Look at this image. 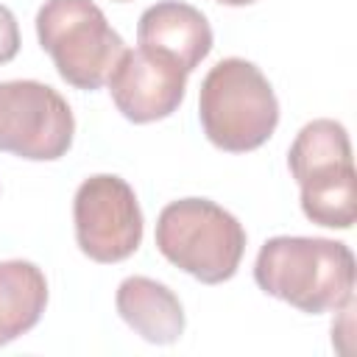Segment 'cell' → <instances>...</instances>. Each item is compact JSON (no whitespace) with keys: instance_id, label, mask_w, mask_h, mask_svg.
<instances>
[{"instance_id":"obj_7","label":"cell","mask_w":357,"mask_h":357,"mask_svg":"<svg viewBox=\"0 0 357 357\" xmlns=\"http://www.w3.org/2000/svg\"><path fill=\"white\" fill-rule=\"evenodd\" d=\"M75 134V117L59 89L20 78L0 81V151L28 162L61 159Z\"/></svg>"},{"instance_id":"obj_6","label":"cell","mask_w":357,"mask_h":357,"mask_svg":"<svg viewBox=\"0 0 357 357\" xmlns=\"http://www.w3.org/2000/svg\"><path fill=\"white\" fill-rule=\"evenodd\" d=\"M73 226L81 254L100 265L128 259L139 248L145 231L134 187L114 173H95L78 184Z\"/></svg>"},{"instance_id":"obj_1","label":"cell","mask_w":357,"mask_h":357,"mask_svg":"<svg viewBox=\"0 0 357 357\" xmlns=\"http://www.w3.org/2000/svg\"><path fill=\"white\" fill-rule=\"evenodd\" d=\"M254 282L265 296L301 312H337L354 301V254L340 240L279 234L262 243L254 259Z\"/></svg>"},{"instance_id":"obj_13","label":"cell","mask_w":357,"mask_h":357,"mask_svg":"<svg viewBox=\"0 0 357 357\" xmlns=\"http://www.w3.org/2000/svg\"><path fill=\"white\" fill-rule=\"evenodd\" d=\"M220 6H231V8H243V6H254L257 0H215Z\"/></svg>"},{"instance_id":"obj_14","label":"cell","mask_w":357,"mask_h":357,"mask_svg":"<svg viewBox=\"0 0 357 357\" xmlns=\"http://www.w3.org/2000/svg\"><path fill=\"white\" fill-rule=\"evenodd\" d=\"M114 3H126V0H114Z\"/></svg>"},{"instance_id":"obj_9","label":"cell","mask_w":357,"mask_h":357,"mask_svg":"<svg viewBox=\"0 0 357 357\" xmlns=\"http://www.w3.org/2000/svg\"><path fill=\"white\" fill-rule=\"evenodd\" d=\"M212 25L201 8L181 0H159L148 6L137 22V47L165 56L187 75L212 50Z\"/></svg>"},{"instance_id":"obj_10","label":"cell","mask_w":357,"mask_h":357,"mask_svg":"<svg viewBox=\"0 0 357 357\" xmlns=\"http://www.w3.org/2000/svg\"><path fill=\"white\" fill-rule=\"evenodd\" d=\"M114 307L126 326L153 346H170L184 335L187 321L178 296L151 276L123 279L114 293Z\"/></svg>"},{"instance_id":"obj_8","label":"cell","mask_w":357,"mask_h":357,"mask_svg":"<svg viewBox=\"0 0 357 357\" xmlns=\"http://www.w3.org/2000/svg\"><path fill=\"white\" fill-rule=\"evenodd\" d=\"M106 86L117 112L126 120L145 126L170 117L181 106L187 73L165 56L148 53L142 47H126L106 78Z\"/></svg>"},{"instance_id":"obj_5","label":"cell","mask_w":357,"mask_h":357,"mask_svg":"<svg viewBox=\"0 0 357 357\" xmlns=\"http://www.w3.org/2000/svg\"><path fill=\"white\" fill-rule=\"evenodd\" d=\"M36 39L61 81L75 89H100L126 50L92 0H45L36 11Z\"/></svg>"},{"instance_id":"obj_4","label":"cell","mask_w":357,"mask_h":357,"mask_svg":"<svg viewBox=\"0 0 357 357\" xmlns=\"http://www.w3.org/2000/svg\"><path fill=\"white\" fill-rule=\"evenodd\" d=\"M159 254L204 284L229 282L245 254L243 223L209 198L170 201L156 218Z\"/></svg>"},{"instance_id":"obj_12","label":"cell","mask_w":357,"mask_h":357,"mask_svg":"<svg viewBox=\"0 0 357 357\" xmlns=\"http://www.w3.org/2000/svg\"><path fill=\"white\" fill-rule=\"evenodd\" d=\"M20 53V25L8 6L0 3V64H8Z\"/></svg>"},{"instance_id":"obj_11","label":"cell","mask_w":357,"mask_h":357,"mask_svg":"<svg viewBox=\"0 0 357 357\" xmlns=\"http://www.w3.org/2000/svg\"><path fill=\"white\" fill-rule=\"evenodd\" d=\"M47 279L36 262H0V346L28 335L45 315Z\"/></svg>"},{"instance_id":"obj_2","label":"cell","mask_w":357,"mask_h":357,"mask_svg":"<svg viewBox=\"0 0 357 357\" xmlns=\"http://www.w3.org/2000/svg\"><path fill=\"white\" fill-rule=\"evenodd\" d=\"M198 117L215 148L226 153H248L273 137L279 126V100L254 61L229 56L204 75Z\"/></svg>"},{"instance_id":"obj_3","label":"cell","mask_w":357,"mask_h":357,"mask_svg":"<svg viewBox=\"0 0 357 357\" xmlns=\"http://www.w3.org/2000/svg\"><path fill=\"white\" fill-rule=\"evenodd\" d=\"M301 212L324 229H351L357 220V170L343 123L318 117L301 126L287 151Z\"/></svg>"}]
</instances>
